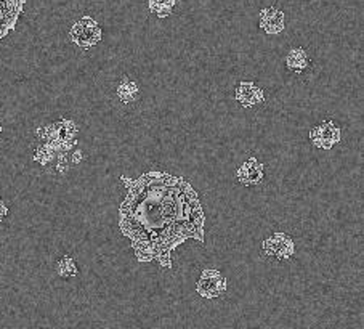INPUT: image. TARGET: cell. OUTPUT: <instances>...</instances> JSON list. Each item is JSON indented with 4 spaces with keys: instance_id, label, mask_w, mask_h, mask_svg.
<instances>
[{
    "instance_id": "cell-1",
    "label": "cell",
    "mask_w": 364,
    "mask_h": 329,
    "mask_svg": "<svg viewBox=\"0 0 364 329\" xmlns=\"http://www.w3.org/2000/svg\"><path fill=\"white\" fill-rule=\"evenodd\" d=\"M101 27L90 16H83L71 27V39L82 49L95 47L101 40Z\"/></svg>"
},
{
    "instance_id": "cell-11",
    "label": "cell",
    "mask_w": 364,
    "mask_h": 329,
    "mask_svg": "<svg viewBox=\"0 0 364 329\" xmlns=\"http://www.w3.org/2000/svg\"><path fill=\"white\" fill-rule=\"evenodd\" d=\"M175 0H148L149 10L159 18L169 16L175 7Z\"/></svg>"
},
{
    "instance_id": "cell-4",
    "label": "cell",
    "mask_w": 364,
    "mask_h": 329,
    "mask_svg": "<svg viewBox=\"0 0 364 329\" xmlns=\"http://www.w3.org/2000/svg\"><path fill=\"white\" fill-rule=\"evenodd\" d=\"M226 288V281L216 270H205L198 283V293L207 299L218 297Z\"/></svg>"
},
{
    "instance_id": "cell-8",
    "label": "cell",
    "mask_w": 364,
    "mask_h": 329,
    "mask_svg": "<svg viewBox=\"0 0 364 329\" xmlns=\"http://www.w3.org/2000/svg\"><path fill=\"white\" fill-rule=\"evenodd\" d=\"M55 271L58 276H62L64 280H71L74 276H77L79 269L77 263L71 256H63L55 262Z\"/></svg>"
},
{
    "instance_id": "cell-7",
    "label": "cell",
    "mask_w": 364,
    "mask_h": 329,
    "mask_svg": "<svg viewBox=\"0 0 364 329\" xmlns=\"http://www.w3.org/2000/svg\"><path fill=\"white\" fill-rule=\"evenodd\" d=\"M138 92H140L138 84L132 81L130 77H122L118 86H116V97L119 98L120 103H125V105L137 100Z\"/></svg>"
},
{
    "instance_id": "cell-10",
    "label": "cell",
    "mask_w": 364,
    "mask_h": 329,
    "mask_svg": "<svg viewBox=\"0 0 364 329\" xmlns=\"http://www.w3.org/2000/svg\"><path fill=\"white\" fill-rule=\"evenodd\" d=\"M260 27H262L267 34H279V32L284 29V13L278 10L272 18L260 20Z\"/></svg>"
},
{
    "instance_id": "cell-13",
    "label": "cell",
    "mask_w": 364,
    "mask_h": 329,
    "mask_svg": "<svg viewBox=\"0 0 364 329\" xmlns=\"http://www.w3.org/2000/svg\"><path fill=\"white\" fill-rule=\"evenodd\" d=\"M68 156H69V161H71V164H79L83 159V154L79 148L71 149V153H68Z\"/></svg>"
},
{
    "instance_id": "cell-5",
    "label": "cell",
    "mask_w": 364,
    "mask_h": 329,
    "mask_svg": "<svg viewBox=\"0 0 364 329\" xmlns=\"http://www.w3.org/2000/svg\"><path fill=\"white\" fill-rule=\"evenodd\" d=\"M262 178H263V166L257 162V159H249V161L244 162L239 169H237V180L246 186L257 185V183L262 182Z\"/></svg>"
},
{
    "instance_id": "cell-9",
    "label": "cell",
    "mask_w": 364,
    "mask_h": 329,
    "mask_svg": "<svg viewBox=\"0 0 364 329\" xmlns=\"http://www.w3.org/2000/svg\"><path fill=\"white\" fill-rule=\"evenodd\" d=\"M57 154H58V148L55 147V145L40 143L34 153V161L42 164V166H47V164L57 158Z\"/></svg>"
},
{
    "instance_id": "cell-2",
    "label": "cell",
    "mask_w": 364,
    "mask_h": 329,
    "mask_svg": "<svg viewBox=\"0 0 364 329\" xmlns=\"http://www.w3.org/2000/svg\"><path fill=\"white\" fill-rule=\"evenodd\" d=\"M263 254L273 260H286L294 256V243L287 234L276 233L263 243Z\"/></svg>"
},
{
    "instance_id": "cell-3",
    "label": "cell",
    "mask_w": 364,
    "mask_h": 329,
    "mask_svg": "<svg viewBox=\"0 0 364 329\" xmlns=\"http://www.w3.org/2000/svg\"><path fill=\"white\" fill-rule=\"evenodd\" d=\"M310 138L320 149H330L340 140V129L333 121L321 122L310 132Z\"/></svg>"
},
{
    "instance_id": "cell-14",
    "label": "cell",
    "mask_w": 364,
    "mask_h": 329,
    "mask_svg": "<svg viewBox=\"0 0 364 329\" xmlns=\"http://www.w3.org/2000/svg\"><path fill=\"white\" fill-rule=\"evenodd\" d=\"M7 215H8V206L0 199V223L3 222V219H5Z\"/></svg>"
},
{
    "instance_id": "cell-12",
    "label": "cell",
    "mask_w": 364,
    "mask_h": 329,
    "mask_svg": "<svg viewBox=\"0 0 364 329\" xmlns=\"http://www.w3.org/2000/svg\"><path fill=\"white\" fill-rule=\"evenodd\" d=\"M71 161H69V156L68 153L64 151H58L57 158H55V171H57L60 175H66L69 172V169H71Z\"/></svg>"
},
{
    "instance_id": "cell-6",
    "label": "cell",
    "mask_w": 364,
    "mask_h": 329,
    "mask_svg": "<svg viewBox=\"0 0 364 329\" xmlns=\"http://www.w3.org/2000/svg\"><path fill=\"white\" fill-rule=\"evenodd\" d=\"M286 66L292 73H303L310 66V58L302 47H292L286 56Z\"/></svg>"
},
{
    "instance_id": "cell-15",
    "label": "cell",
    "mask_w": 364,
    "mask_h": 329,
    "mask_svg": "<svg viewBox=\"0 0 364 329\" xmlns=\"http://www.w3.org/2000/svg\"><path fill=\"white\" fill-rule=\"evenodd\" d=\"M0 134H2V125H0Z\"/></svg>"
}]
</instances>
